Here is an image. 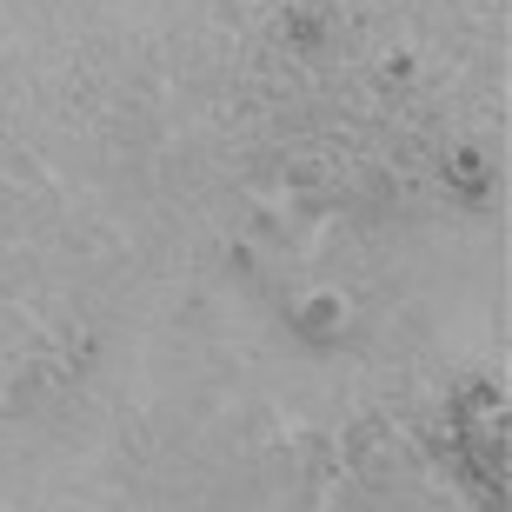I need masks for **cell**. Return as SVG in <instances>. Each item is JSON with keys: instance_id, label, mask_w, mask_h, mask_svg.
<instances>
[{"instance_id": "6da1fadb", "label": "cell", "mask_w": 512, "mask_h": 512, "mask_svg": "<svg viewBox=\"0 0 512 512\" xmlns=\"http://www.w3.org/2000/svg\"><path fill=\"white\" fill-rule=\"evenodd\" d=\"M300 333H306V340H326V333H340V300H333V293H320V300L300 313Z\"/></svg>"}, {"instance_id": "7a4b0ae2", "label": "cell", "mask_w": 512, "mask_h": 512, "mask_svg": "<svg viewBox=\"0 0 512 512\" xmlns=\"http://www.w3.org/2000/svg\"><path fill=\"white\" fill-rule=\"evenodd\" d=\"M453 173H459V187H466V193H486V167H479L473 153H459V160H453Z\"/></svg>"}]
</instances>
